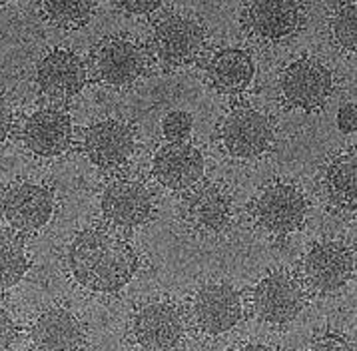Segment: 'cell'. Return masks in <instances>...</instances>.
Masks as SVG:
<instances>
[{
  "mask_svg": "<svg viewBox=\"0 0 357 351\" xmlns=\"http://www.w3.org/2000/svg\"><path fill=\"white\" fill-rule=\"evenodd\" d=\"M194 130V118L186 110H172L162 120V134L168 144H182L190 140Z\"/></svg>",
  "mask_w": 357,
  "mask_h": 351,
  "instance_id": "25",
  "label": "cell"
},
{
  "mask_svg": "<svg viewBox=\"0 0 357 351\" xmlns=\"http://www.w3.org/2000/svg\"><path fill=\"white\" fill-rule=\"evenodd\" d=\"M94 78L112 88L132 86L148 70V54L140 43L124 34L102 38L90 52Z\"/></svg>",
  "mask_w": 357,
  "mask_h": 351,
  "instance_id": "6",
  "label": "cell"
},
{
  "mask_svg": "<svg viewBox=\"0 0 357 351\" xmlns=\"http://www.w3.org/2000/svg\"><path fill=\"white\" fill-rule=\"evenodd\" d=\"M206 48V27L188 13H166L152 29L150 52L164 70H176L198 60Z\"/></svg>",
  "mask_w": 357,
  "mask_h": 351,
  "instance_id": "2",
  "label": "cell"
},
{
  "mask_svg": "<svg viewBox=\"0 0 357 351\" xmlns=\"http://www.w3.org/2000/svg\"><path fill=\"white\" fill-rule=\"evenodd\" d=\"M84 60L72 48L56 46L48 50L38 62L36 68V84L44 96L56 102H68L76 98L86 86Z\"/></svg>",
  "mask_w": 357,
  "mask_h": 351,
  "instance_id": "15",
  "label": "cell"
},
{
  "mask_svg": "<svg viewBox=\"0 0 357 351\" xmlns=\"http://www.w3.org/2000/svg\"><path fill=\"white\" fill-rule=\"evenodd\" d=\"M231 351H275L270 345H266V343H242V345H238L236 350Z\"/></svg>",
  "mask_w": 357,
  "mask_h": 351,
  "instance_id": "31",
  "label": "cell"
},
{
  "mask_svg": "<svg viewBox=\"0 0 357 351\" xmlns=\"http://www.w3.org/2000/svg\"><path fill=\"white\" fill-rule=\"evenodd\" d=\"M204 168V156L190 142L166 144L152 158V176L172 192H184L200 184Z\"/></svg>",
  "mask_w": 357,
  "mask_h": 351,
  "instance_id": "18",
  "label": "cell"
},
{
  "mask_svg": "<svg viewBox=\"0 0 357 351\" xmlns=\"http://www.w3.org/2000/svg\"><path fill=\"white\" fill-rule=\"evenodd\" d=\"M30 257L24 239L16 234L0 236V292L16 287L29 274Z\"/></svg>",
  "mask_w": 357,
  "mask_h": 351,
  "instance_id": "22",
  "label": "cell"
},
{
  "mask_svg": "<svg viewBox=\"0 0 357 351\" xmlns=\"http://www.w3.org/2000/svg\"><path fill=\"white\" fill-rule=\"evenodd\" d=\"M34 351H82L86 329L70 309L54 306L40 311L30 327Z\"/></svg>",
  "mask_w": 357,
  "mask_h": 351,
  "instance_id": "19",
  "label": "cell"
},
{
  "mask_svg": "<svg viewBox=\"0 0 357 351\" xmlns=\"http://www.w3.org/2000/svg\"><path fill=\"white\" fill-rule=\"evenodd\" d=\"M98 8L96 2L92 0H48L40 2L38 10L43 16L62 29H80L92 18L94 10Z\"/></svg>",
  "mask_w": 357,
  "mask_h": 351,
  "instance_id": "23",
  "label": "cell"
},
{
  "mask_svg": "<svg viewBox=\"0 0 357 351\" xmlns=\"http://www.w3.org/2000/svg\"><path fill=\"white\" fill-rule=\"evenodd\" d=\"M130 334L142 351H178L186 337L184 311L170 299H150L134 311Z\"/></svg>",
  "mask_w": 357,
  "mask_h": 351,
  "instance_id": "5",
  "label": "cell"
},
{
  "mask_svg": "<svg viewBox=\"0 0 357 351\" xmlns=\"http://www.w3.org/2000/svg\"><path fill=\"white\" fill-rule=\"evenodd\" d=\"M256 74V64L252 57L238 48L226 46L218 48L206 64V78L210 86L220 94H242L252 84Z\"/></svg>",
  "mask_w": 357,
  "mask_h": 351,
  "instance_id": "20",
  "label": "cell"
},
{
  "mask_svg": "<svg viewBox=\"0 0 357 351\" xmlns=\"http://www.w3.org/2000/svg\"><path fill=\"white\" fill-rule=\"evenodd\" d=\"M242 295L226 281L202 285L192 299V322L202 336H224L242 322Z\"/></svg>",
  "mask_w": 357,
  "mask_h": 351,
  "instance_id": "11",
  "label": "cell"
},
{
  "mask_svg": "<svg viewBox=\"0 0 357 351\" xmlns=\"http://www.w3.org/2000/svg\"><path fill=\"white\" fill-rule=\"evenodd\" d=\"M335 124H337L342 134H354L356 132L357 112L354 102H347V104H343L342 108H340L337 118H335Z\"/></svg>",
  "mask_w": 357,
  "mask_h": 351,
  "instance_id": "29",
  "label": "cell"
},
{
  "mask_svg": "<svg viewBox=\"0 0 357 351\" xmlns=\"http://www.w3.org/2000/svg\"><path fill=\"white\" fill-rule=\"evenodd\" d=\"M102 218L106 227L116 232H132L152 216V194L138 180L118 178L104 188L100 197Z\"/></svg>",
  "mask_w": 357,
  "mask_h": 351,
  "instance_id": "13",
  "label": "cell"
},
{
  "mask_svg": "<svg viewBox=\"0 0 357 351\" xmlns=\"http://www.w3.org/2000/svg\"><path fill=\"white\" fill-rule=\"evenodd\" d=\"M72 136L70 114L58 106L38 108L30 114L22 128V142L26 150L38 158H58L68 152Z\"/></svg>",
  "mask_w": 357,
  "mask_h": 351,
  "instance_id": "17",
  "label": "cell"
},
{
  "mask_svg": "<svg viewBox=\"0 0 357 351\" xmlns=\"http://www.w3.org/2000/svg\"><path fill=\"white\" fill-rule=\"evenodd\" d=\"M136 150V136L130 124L106 118L98 120L84 130L82 152L96 168L114 172L124 168Z\"/></svg>",
  "mask_w": 357,
  "mask_h": 351,
  "instance_id": "14",
  "label": "cell"
},
{
  "mask_svg": "<svg viewBox=\"0 0 357 351\" xmlns=\"http://www.w3.org/2000/svg\"><path fill=\"white\" fill-rule=\"evenodd\" d=\"M324 184L331 204H335L342 210H356L357 154L354 148L329 160L324 174Z\"/></svg>",
  "mask_w": 357,
  "mask_h": 351,
  "instance_id": "21",
  "label": "cell"
},
{
  "mask_svg": "<svg viewBox=\"0 0 357 351\" xmlns=\"http://www.w3.org/2000/svg\"><path fill=\"white\" fill-rule=\"evenodd\" d=\"M356 271V253L343 241H319L301 262V283L314 294H335Z\"/></svg>",
  "mask_w": 357,
  "mask_h": 351,
  "instance_id": "10",
  "label": "cell"
},
{
  "mask_svg": "<svg viewBox=\"0 0 357 351\" xmlns=\"http://www.w3.org/2000/svg\"><path fill=\"white\" fill-rule=\"evenodd\" d=\"M310 351H354V348L349 339L340 331H326L312 341Z\"/></svg>",
  "mask_w": 357,
  "mask_h": 351,
  "instance_id": "26",
  "label": "cell"
},
{
  "mask_svg": "<svg viewBox=\"0 0 357 351\" xmlns=\"http://www.w3.org/2000/svg\"><path fill=\"white\" fill-rule=\"evenodd\" d=\"M180 216L198 236H220L231 225L234 204L226 188L220 184H196L182 197Z\"/></svg>",
  "mask_w": 357,
  "mask_h": 351,
  "instance_id": "12",
  "label": "cell"
},
{
  "mask_svg": "<svg viewBox=\"0 0 357 351\" xmlns=\"http://www.w3.org/2000/svg\"><path fill=\"white\" fill-rule=\"evenodd\" d=\"M13 122H15L13 110H10V106H8V102L0 96V144L10 136V132H13Z\"/></svg>",
  "mask_w": 357,
  "mask_h": 351,
  "instance_id": "30",
  "label": "cell"
},
{
  "mask_svg": "<svg viewBox=\"0 0 357 351\" xmlns=\"http://www.w3.org/2000/svg\"><path fill=\"white\" fill-rule=\"evenodd\" d=\"M303 13V6L294 0H257L243 6L242 22L250 36L264 43H278L300 30Z\"/></svg>",
  "mask_w": 357,
  "mask_h": 351,
  "instance_id": "16",
  "label": "cell"
},
{
  "mask_svg": "<svg viewBox=\"0 0 357 351\" xmlns=\"http://www.w3.org/2000/svg\"><path fill=\"white\" fill-rule=\"evenodd\" d=\"M56 196L50 186L16 180L0 192V218L15 234H36L54 216Z\"/></svg>",
  "mask_w": 357,
  "mask_h": 351,
  "instance_id": "3",
  "label": "cell"
},
{
  "mask_svg": "<svg viewBox=\"0 0 357 351\" xmlns=\"http://www.w3.org/2000/svg\"><path fill=\"white\" fill-rule=\"evenodd\" d=\"M18 337V325L15 315L0 306V351H10Z\"/></svg>",
  "mask_w": 357,
  "mask_h": 351,
  "instance_id": "27",
  "label": "cell"
},
{
  "mask_svg": "<svg viewBox=\"0 0 357 351\" xmlns=\"http://www.w3.org/2000/svg\"><path fill=\"white\" fill-rule=\"evenodd\" d=\"M252 308L268 325L294 322L305 308V290L301 280L287 269H273L257 281L252 292Z\"/></svg>",
  "mask_w": 357,
  "mask_h": 351,
  "instance_id": "8",
  "label": "cell"
},
{
  "mask_svg": "<svg viewBox=\"0 0 357 351\" xmlns=\"http://www.w3.org/2000/svg\"><path fill=\"white\" fill-rule=\"evenodd\" d=\"M118 10H124L128 15H136V16H146L152 15L162 8V2H152V0H122V2H116L114 4Z\"/></svg>",
  "mask_w": 357,
  "mask_h": 351,
  "instance_id": "28",
  "label": "cell"
},
{
  "mask_svg": "<svg viewBox=\"0 0 357 351\" xmlns=\"http://www.w3.org/2000/svg\"><path fill=\"white\" fill-rule=\"evenodd\" d=\"M250 211L254 222L268 234L289 236L305 224L307 202L298 186L278 180L259 190Z\"/></svg>",
  "mask_w": 357,
  "mask_h": 351,
  "instance_id": "7",
  "label": "cell"
},
{
  "mask_svg": "<svg viewBox=\"0 0 357 351\" xmlns=\"http://www.w3.org/2000/svg\"><path fill=\"white\" fill-rule=\"evenodd\" d=\"M331 40L345 52H356L357 46V4L340 2L329 18Z\"/></svg>",
  "mask_w": 357,
  "mask_h": 351,
  "instance_id": "24",
  "label": "cell"
},
{
  "mask_svg": "<svg viewBox=\"0 0 357 351\" xmlns=\"http://www.w3.org/2000/svg\"><path fill=\"white\" fill-rule=\"evenodd\" d=\"M64 264L72 280L86 292L118 294L134 280L140 260L116 230L92 225L70 239Z\"/></svg>",
  "mask_w": 357,
  "mask_h": 351,
  "instance_id": "1",
  "label": "cell"
},
{
  "mask_svg": "<svg viewBox=\"0 0 357 351\" xmlns=\"http://www.w3.org/2000/svg\"><path fill=\"white\" fill-rule=\"evenodd\" d=\"M333 92V74L315 58H298L280 76V94L287 108L314 112L326 106Z\"/></svg>",
  "mask_w": 357,
  "mask_h": 351,
  "instance_id": "9",
  "label": "cell"
},
{
  "mask_svg": "<svg viewBox=\"0 0 357 351\" xmlns=\"http://www.w3.org/2000/svg\"><path fill=\"white\" fill-rule=\"evenodd\" d=\"M220 142L226 152L240 160H256L272 148L275 140L273 120L256 106L238 104L220 122Z\"/></svg>",
  "mask_w": 357,
  "mask_h": 351,
  "instance_id": "4",
  "label": "cell"
}]
</instances>
